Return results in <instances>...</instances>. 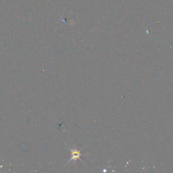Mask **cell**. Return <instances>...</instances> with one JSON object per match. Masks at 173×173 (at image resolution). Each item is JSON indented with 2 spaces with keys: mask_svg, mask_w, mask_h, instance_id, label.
Wrapping results in <instances>:
<instances>
[{
  "mask_svg": "<svg viewBox=\"0 0 173 173\" xmlns=\"http://www.w3.org/2000/svg\"><path fill=\"white\" fill-rule=\"evenodd\" d=\"M82 154H80V152L79 150H76V149H74V150H71V159L69 160V162L70 161H76V159H80V157H81ZM68 162V163H69Z\"/></svg>",
  "mask_w": 173,
  "mask_h": 173,
  "instance_id": "cell-1",
  "label": "cell"
}]
</instances>
